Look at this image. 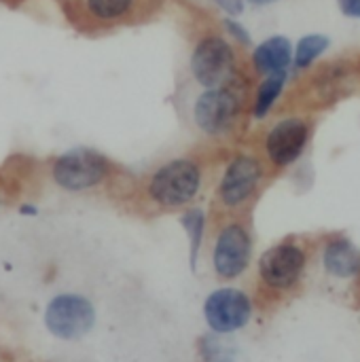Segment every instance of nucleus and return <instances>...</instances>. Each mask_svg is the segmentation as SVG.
I'll return each mask as SVG.
<instances>
[{
    "label": "nucleus",
    "instance_id": "6",
    "mask_svg": "<svg viewBox=\"0 0 360 362\" xmlns=\"http://www.w3.org/2000/svg\"><path fill=\"white\" fill-rule=\"evenodd\" d=\"M312 138V123L303 115H286L263 136V159L274 170H286L301 159Z\"/></svg>",
    "mask_w": 360,
    "mask_h": 362
},
{
    "label": "nucleus",
    "instance_id": "16",
    "mask_svg": "<svg viewBox=\"0 0 360 362\" xmlns=\"http://www.w3.org/2000/svg\"><path fill=\"white\" fill-rule=\"evenodd\" d=\"M206 225H208V214L199 206H191V208H187L180 214V227L185 229L187 242H189V265H191V272H197V261H199V252H202V246H204Z\"/></svg>",
    "mask_w": 360,
    "mask_h": 362
},
{
    "label": "nucleus",
    "instance_id": "7",
    "mask_svg": "<svg viewBox=\"0 0 360 362\" xmlns=\"http://www.w3.org/2000/svg\"><path fill=\"white\" fill-rule=\"evenodd\" d=\"M252 259V235L242 221L225 223L212 244V267L221 280L240 278Z\"/></svg>",
    "mask_w": 360,
    "mask_h": 362
},
{
    "label": "nucleus",
    "instance_id": "11",
    "mask_svg": "<svg viewBox=\"0 0 360 362\" xmlns=\"http://www.w3.org/2000/svg\"><path fill=\"white\" fill-rule=\"evenodd\" d=\"M293 64H295V45L284 34L267 36L250 53L252 72L259 76L289 72Z\"/></svg>",
    "mask_w": 360,
    "mask_h": 362
},
{
    "label": "nucleus",
    "instance_id": "14",
    "mask_svg": "<svg viewBox=\"0 0 360 362\" xmlns=\"http://www.w3.org/2000/svg\"><path fill=\"white\" fill-rule=\"evenodd\" d=\"M323 267L333 278H354L360 274V250L348 238H333L325 244Z\"/></svg>",
    "mask_w": 360,
    "mask_h": 362
},
{
    "label": "nucleus",
    "instance_id": "18",
    "mask_svg": "<svg viewBox=\"0 0 360 362\" xmlns=\"http://www.w3.org/2000/svg\"><path fill=\"white\" fill-rule=\"evenodd\" d=\"M221 25H223V30H225V34H227V38H229L231 42L240 45V47H250V45H252L250 32L246 30V25H244L238 17L225 15L223 21H221Z\"/></svg>",
    "mask_w": 360,
    "mask_h": 362
},
{
    "label": "nucleus",
    "instance_id": "10",
    "mask_svg": "<svg viewBox=\"0 0 360 362\" xmlns=\"http://www.w3.org/2000/svg\"><path fill=\"white\" fill-rule=\"evenodd\" d=\"M45 325L51 335L72 341L85 337L95 325L91 301L81 295H57L45 312Z\"/></svg>",
    "mask_w": 360,
    "mask_h": 362
},
{
    "label": "nucleus",
    "instance_id": "4",
    "mask_svg": "<svg viewBox=\"0 0 360 362\" xmlns=\"http://www.w3.org/2000/svg\"><path fill=\"white\" fill-rule=\"evenodd\" d=\"M269 165L255 153H236L223 168L216 185V202L225 212H242L259 195Z\"/></svg>",
    "mask_w": 360,
    "mask_h": 362
},
{
    "label": "nucleus",
    "instance_id": "13",
    "mask_svg": "<svg viewBox=\"0 0 360 362\" xmlns=\"http://www.w3.org/2000/svg\"><path fill=\"white\" fill-rule=\"evenodd\" d=\"M144 0H81L83 17L100 28L127 23L138 17Z\"/></svg>",
    "mask_w": 360,
    "mask_h": 362
},
{
    "label": "nucleus",
    "instance_id": "5",
    "mask_svg": "<svg viewBox=\"0 0 360 362\" xmlns=\"http://www.w3.org/2000/svg\"><path fill=\"white\" fill-rule=\"evenodd\" d=\"M112 174V163L93 148H72L59 155L51 165V178L64 191H89L106 182Z\"/></svg>",
    "mask_w": 360,
    "mask_h": 362
},
{
    "label": "nucleus",
    "instance_id": "15",
    "mask_svg": "<svg viewBox=\"0 0 360 362\" xmlns=\"http://www.w3.org/2000/svg\"><path fill=\"white\" fill-rule=\"evenodd\" d=\"M286 83H289V72L261 76V81H259V85L255 89L252 102L248 106L250 117L257 119V121H263L265 117H269V112L274 110V106L282 98L284 89H286Z\"/></svg>",
    "mask_w": 360,
    "mask_h": 362
},
{
    "label": "nucleus",
    "instance_id": "12",
    "mask_svg": "<svg viewBox=\"0 0 360 362\" xmlns=\"http://www.w3.org/2000/svg\"><path fill=\"white\" fill-rule=\"evenodd\" d=\"M354 76L356 70L350 66L348 59H335L327 66H320L312 76L310 98H314L318 104H331L339 100L346 89L352 87Z\"/></svg>",
    "mask_w": 360,
    "mask_h": 362
},
{
    "label": "nucleus",
    "instance_id": "20",
    "mask_svg": "<svg viewBox=\"0 0 360 362\" xmlns=\"http://www.w3.org/2000/svg\"><path fill=\"white\" fill-rule=\"evenodd\" d=\"M342 15L350 19H360V0H337Z\"/></svg>",
    "mask_w": 360,
    "mask_h": 362
},
{
    "label": "nucleus",
    "instance_id": "9",
    "mask_svg": "<svg viewBox=\"0 0 360 362\" xmlns=\"http://www.w3.org/2000/svg\"><path fill=\"white\" fill-rule=\"evenodd\" d=\"M204 318L214 335L242 331L252 318V301L240 288H216L204 303Z\"/></svg>",
    "mask_w": 360,
    "mask_h": 362
},
{
    "label": "nucleus",
    "instance_id": "21",
    "mask_svg": "<svg viewBox=\"0 0 360 362\" xmlns=\"http://www.w3.org/2000/svg\"><path fill=\"white\" fill-rule=\"evenodd\" d=\"M272 2H276V0H246V4H252V6H265Z\"/></svg>",
    "mask_w": 360,
    "mask_h": 362
},
{
    "label": "nucleus",
    "instance_id": "2",
    "mask_svg": "<svg viewBox=\"0 0 360 362\" xmlns=\"http://www.w3.org/2000/svg\"><path fill=\"white\" fill-rule=\"evenodd\" d=\"M189 74L202 89L238 83L240 59L233 42L219 32H206L199 36L189 55Z\"/></svg>",
    "mask_w": 360,
    "mask_h": 362
},
{
    "label": "nucleus",
    "instance_id": "3",
    "mask_svg": "<svg viewBox=\"0 0 360 362\" xmlns=\"http://www.w3.org/2000/svg\"><path fill=\"white\" fill-rule=\"evenodd\" d=\"M244 108L246 100L238 81L227 87L202 89L191 104V117L199 134L221 140L238 129Z\"/></svg>",
    "mask_w": 360,
    "mask_h": 362
},
{
    "label": "nucleus",
    "instance_id": "1",
    "mask_svg": "<svg viewBox=\"0 0 360 362\" xmlns=\"http://www.w3.org/2000/svg\"><path fill=\"white\" fill-rule=\"evenodd\" d=\"M204 163L197 157H174L163 161L149 174L144 182V197L153 208L163 212L189 208L199 197L204 189Z\"/></svg>",
    "mask_w": 360,
    "mask_h": 362
},
{
    "label": "nucleus",
    "instance_id": "19",
    "mask_svg": "<svg viewBox=\"0 0 360 362\" xmlns=\"http://www.w3.org/2000/svg\"><path fill=\"white\" fill-rule=\"evenodd\" d=\"M210 2L229 17H240L246 8V0H210Z\"/></svg>",
    "mask_w": 360,
    "mask_h": 362
},
{
    "label": "nucleus",
    "instance_id": "8",
    "mask_svg": "<svg viewBox=\"0 0 360 362\" xmlns=\"http://www.w3.org/2000/svg\"><path fill=\"white\" fill-rule=\"evenodd\" d=\"M308 265V252L297 242H280L267 248L259 259L261 282L276 293L291 291L301 280Z\"/></svg>",
    "mask_w": 360,
    "mask_h": 362
},
{
    "label": "nucleus",
    "instance_id": "17",
    "mask_svg": "<svg viewBox=\"0 0 360 362\" xmlns=\"http://www.w3.org/2000/svg\"><path fill=\"white\" fill-rule=\"evenodd\" d=\"M331 47V38L327 34H320V32H312V34H306L297 40L295 45V64L293 68L303 72V70H310Z\"/></svg>",
    "mask_w": 360,
    "mask_h": 362
}]
</instances>
